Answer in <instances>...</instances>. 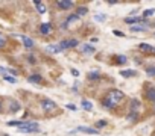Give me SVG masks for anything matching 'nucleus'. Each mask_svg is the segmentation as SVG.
Wrapping results in <instances>:
<instances>
[{"label": "nucleus", "instance_id": "4", "mask_svg": "<svg viewBox=\"0 0 155 136\" xmlns=\"http://www.w3.org/2000/svg\"><path fill=\"white\" fill-rule=\"evenodd\" d=\"M76 132L88 133V135H97V133H99V132H97L96 129H91V127H84V125H82V127H78V129H76V130H73L71 133H76Z\"/></svg>", "mask_w": 155, "mask_h": 136}, {"label": "nucleus", "instance_id": "37", "mask_svg": "<svg viewBox=\"0 0 155 136\" xmlns=\"http://www.w3.org/2000/svg\"><path fill=\"white\" fill-rule=\"evenodd\" d=\"M0 107H2V103H0Z\"/></svg>", "mask_w": 155, "mask_h": 136}, {"label": "nucleus", "instance_id": "5", "mask_svg": "<svg viewBox=\"0 0 155 136\" xmlns=\"http://www.w3.org/2000/svg\"><path fill=\"white\" fill-rule=\"evenodd\" d=\"M41 107L44 109V111H53V109L56 107V104H55L52 100H43V101H41Z\"/></svg>", "mask_w": 155, "mask_h": 136}, {"label": "nucleus", "instance_id": "22", "mask_svg": "<svg viewBox=\"0 0 155 136\" xmlns=\"http://www.w3.org/2000/svg\"><path fill=\"white\" fill-rule=\"evenodd\" d=\"M47 50H49L50 53H59V49L56 47V45H49V47H47Z\"/></svg>", "mask_w": 155, "mask_h": 136}, {"label": "nucleus", "instance_id": "23", "mask_svg": "<svg viewBox=\"0 0 155 136\" xmlns=\"http://www.w3.org/2000/svg\"><path fill=\"white\" fill-rule=\"evenodd\" d=\"M126 120H128V121H135V120H137V113H135V112L129 113V115L126 116Z\"/></svg>", "mask_w": 155, "mask_h": 136}, {"label": "nucleus", "instance_id": "16", "mask_svg": "<svg viewBox=\"0 0 155 136\" xmlns=\"http://www.w3.org/2000/svg\"><path fill=\"white\" fill-rule=\"evenodd\" d=\"M35 6H36V9H38L40 14H44V12H46V6H44L41 2H35Z\"/></svg>", "mask_w": 155, "mask_h": 136}, {"label": "nucleus", "instance_id": "15", "mask_svg": "<svg viewBox=\"0 0 155 136\" xmlns=\"http://www.w3.org/2000/svg\"><path fill=\"white\" fill-rule=\"evenodd\" d=\"M81 50L84 51V53H93L94 51V47H91V45L85 44V45H82V47H81Z\"/></svg>", "mask_w": 155, "mask_h": 136}, {"label": "nucleus", "instance_id": "11", "mask_svg": "<svg viewBox=\"0 0 155 136\" xmlns=\"http://www.w3.org/2000/svg\"><path fill=\"white\" fill-rule=\"evenodd\" d=\"M146 95H148V98L151 101H155V88H149L146 91Z\"/></svg>", "mask_w": 155, "mask_h": 136}, {"label": "nucleus", "instance_id": "2", "mask_svg": "<svg viewBox=\"0 0 155 136\" xmlns=\"http://www.w3.org/2000/svg\"><path fill=\"white\" fill-rule=\"evenodd\" d=\"M18 130L21 133H32V132L38 130V124L36 123H23L20 127H18Z\"/></svg>", "mask_w": 155, "mask_h": 136}, {"label": "nucleus", "instance_id": "10", "mask_svg": "<svg viewBox=\"0 0 155 136\" xmlns=\"http://www.w3.org/2000/svg\"><path fill=\"white\" fill-rule=\"evenodd\" d=\"M140 50L141 51H144V53H151V51H155V49L152 47V45H149V44H140Z\"/></svg>", "mask_w": 155, "mask_h": 136}, {"label": "nucleus", "instance_id": "19", "mask_svg": "<svg viewBox=\"0 0 155 136\" xmlns=\"http://www.w3.org/2000/svg\"><path fill=\"white\" fill-rule=\"evenodd\" d=\"M131 106H132V111L135 112L137 109L140 107V101H138V100H135V98H134V100H132V104H131Z\"/></svg>", "mask_w": 155, "mask_h": 136}, {"label": "nucleus", "instance_id": "20", "mask_svg": "<svg viewBox=\"0 0 155 136\" xmlns=\"http://www.w3.org/2000/svg\"><path fill=\"white\" fill-rule=\"evenodd\" d=\"M5 44H6V36L0 33V50H2L5 47Z\"/></svg>", "mask_w": 155, "mask_h": 136}, {"label": "nucleus", "instance_id": "12", "mask_svg": "<svg viewBox=\"0 0 155 136\" xmlns=\"http://www.w3.org/2000/svg\"><path fill=\"white\" fill-rule=\"evenodd\" d=\"M29 82H31V83H41L43 79H41V76H38V74H34V76L29 77Z\"/></svg>", "mask_w": 155, "mask_h": 136}, {"label": "nucleus", "instance_id": "35", "mask_svg": "<svg viewBox=\"0 0 155 136\" xmlns=\"http://www.w3.org/2000/svg\"><path fill=\"white\" fill-rule=\"evenodd\" d=\"M71 73H73V76H76V77L79 76V71L78 70H71Z\"/></svg>", "mask_w": 155, "mask_h": 136}, {"label": "nucleus", "instance_id": "28", "mask_svg": "<svg viewBox=\"0 0 155 136\" xmlns=\"http://www.w3.org/2000/svg\"><path fill=\"white\" fill-rule=\"evenodd\" d=\"M117 62L125 63V62H126V56H123V54H122V56H117Z\"/></svg>", "mask_w": 155, "mask_h": 136}, {"label": "nucleus", "instance_id": "6", "mask_svg": "<svg viewBox=\"0 0 155 136\" xmlns=\"http://www.w3.org/2000/svg\"><path fill=\"white\" fill-rule=\"evenodd\" d=\"M56 5L61 9H70V8H73V2H66V0H59Z\"/></svg>", "mask_w": 155, "mask_h": 136}, {"label": "nucleus", "instance_id": "18", "mask_svg": "<svg viewBox=\"0 0 155 136\" xmlns=\"http://www.w3.org/2000/svg\"><path fill=\"white\" fill-rule=\"evenodd\" d=\"M131 30H132V32H144L146 27H141V26H131Z\"/></svg>", "mask_w": 155, "mask_h": 136}, {"label": "nucleus", "instance_id": "3", "mask_svg": "<svg viewBox=\"0 0 155 136\" xmlns=\"http://www.w3.org/2000/svg\"><path fill=\"white\" fill-rule=\"evenodd\" d=\"M75 45H78V41L76 39H64V41L59 42L58 49H59V51H62V50H66L69 47H75Z\"/></svg>", "mask_w": 155, "mask_h": 136}, {"label": "nucleus", "instance_id": "25", "mask_svg": "<svg viewBox=\"0 0 155 136\" xmlns=\"http://www.w3.org/2000/svg\"><path fill=\"white\" fill-rule=\"evenodd\" d=\"M23 124V121H9L8 123V125H18V127H20Z\"/></svg>", "mask_w": 155, "mask_h": 136}, {"label": "nucleus", "instance_id": "29", "mask_svg": "<svg viewBox=\"0 0 155 136\" xmlns=\"http://www.w3.org/2000/svg\"><path fill=\"white\" fill-rule=\"evenodd\" d=\"M88 77H90V79H97V77H99V73H97V71H96V73H90Z\"/></svg>", "mask_w": 155, "mask_h": 136}, {"label": "nucleus", "instance_id": "17", "mask_svg": "<svg viewBox=\"0 0 155 136\" xmlns=\"http://www.w3.org/2000/svg\"><path fill=\"white\" fill-rule=\"evenodd\" d=\"M73 21H78V15H70L69 18H67V21H66V24H64V27H67L70 23H73Z\"/></svg>", "mask_w": 155, "mask_h": 136}, {"label": "nucleus", "instance_id": "1", "mask_svg": "<svg viewBox=\"0 0 155 136\" xmlns=\"http://www.w3.org/2000/svg\"><path fill=\"white\" fill-rule=\"evenodd\" d=\"M123 98V92L119 89H111L103 98V106L105 107H114L117 103H120V100Z\"/></svg>", "mask_w": 155, "mask_h": 136}, {"label": "nucleus", "instance_id": "14", "mask_svg": "<svg viewBox=\"0 0 155 136\" xmlns=\"http://www.w3.org/2000/svg\"><path fill=\"white\" fill-rule=\"evenodd\" d=\"M82 107H84L85 109V111H91V109H93V104H91L90 101H88V100H82Z\"/></svg>", "mask_w": 155, "mask_h": 136}, {"label": "nucleus", "instance_id": "7", "mask_svg": "<svg viewBox=\"0 0 155 136\" xmlns=\"http://www.w3.org/2000/svg\"><path fill=\"white\" fill-rule=\"evenodd\" d=\"M141 21H144V20H143V18H140V17H126V18H125V23H128V24L141 23Z\"/></svg>", "mask_w": 155, "mask_h": 136}, {"label": "nucleus", "instance_id": "31", "mask_svg": "<svg viewBox=\"0 0 155 136\" xmlns=\"http://www.w3.org/2000/svg\"><path fill=\"white\" fill-rule=\"evenodd\" d=\"M5 80L11 82V83H15V79H14V77H11V76H5Z\"/></svg>", "mask_w": 155, "mask_h": 136}, {"label": "nucleus", "instance_id": "27", "mask_svg": "<svg viewBox=\"0 0 155 136\" xmlns=\"http://www.w3.org/2000/svg\"><path fill=\"white\" fill-rule=\"evenodd\" d=\"M12 107H11V111L12 112H15V111H18V107H20V106H18V103H15V101H12V104H11Z\"/></svg>", "mask_w": 155, "mask_h": 136}, {"label": "nucleus", "instance_id": "9", "mask_svg": "<svg viewBox=\"0 0 155 136\" xmlns=\"http://www.w3.org/2000/svg\"><path fill=\"white\" fill-rule=\"evenodd\" d=\"M40 30H41V33L47 35V33L52 30V26H50V23H43V24H41V27H40Z\"/></svg>", "mask_w": 155, "mask_h": 136}, {"label": "nucleus", "instance_id": "21", "mask_svg": "<svg viewBox=\"0 0 155 136\" xmlns=\"http://www.w3.org/2000/svg\"><path fill=\"white\" fill-rule=\"evenodd\" d=\"M154 12H155V9H154V8L146 9V11L143 12V17H151V15H154Z\"/></svg>", "mask_w": 155, "mask_h": 136}, {"label": "nucleus", "instance_id": "33", "mask_svg": "<svg viewBox=\"0 0 155 136\" xmlns=\"http://www.w3.org/2000/svg\"><path fill=\"white\" fill-rule=\"evenodd\" d=\"M96 125H97V127H105V125H106V121H99Z\"/></svg>", "mask_w": 155, "mask_h": 136}, {"label": "nucleus", "instance_id": "30", "mask_svg": "<svg viewBox=\"0 0 155 136\" xmlns=\"http://www.w3.org/2000/svg\"><path fill=\"white\" fill-rule=\"evenodd\" d=\"M94 20H96V21H103V20H105V15H96Z\"/></svg>", "mask_w": 155, "mask_h": 136}, {"label": "nucleus", "instance_id": "26", "mask_svg": "<svg viewBox=\"0 0 155 136\" xmlns=\"http://www.w3.org/2000/svg\"><path fill=\"white\" fill-rule=\"evenodd\" d=\"M148 74H149V76H155V65L148 68Z\"/></svg>", "mask_w": 155, "mask_h": 136}, {"label": "nucleus", "instance_id": "32", "mask_svg": "<svg viewBox=\"0 0 155 136\" xmlns=\"http://www.w3.org/2000/svg\"><path fill=\"white\" fill-rule=\"evenodd\" d=\"M66 107H67V109H69V111H76V109H78V107H76V106H75V104H67V106H66Z\"/></svg>", "mask_w": 155, "mask_h": 136}, {"label": "nucleus", "instance_id": "36", "mask_svg": "<svg viewBox=\"0 0 155 136\" xmlns=\"http://www.w3.org/2000/svg\"><path fill=\"white\" fill-rule=\"evenodd\" d=\"M29 62H32V63H34V62H35V58H34V56H29Z\"/></svg>", "mask_w": 155, "mask_h": 136}, {"label": "nucleus", "instance_id": "8", "mask_svg": "<svg viewBox=\"0 0 155 136\" xmlns=\"http://www.w3.org/2000/svg\"><path fill=\"white\" fill-rule=\"evenodd\" d=\"M21 39H23V44H24V47L26 49H32L34 47V41L31 39V38H27V36H21Z\"/></svg>", "mask_w": 155, "mask_h": 136}, {"label": "nucleus", "instance_id": "13", "mask_svg": "<svg viewBox=\"0 0 155 136\" xmlns=\"http://www.w3.org/2000/svg\"><path fill=\"white\" fill-rule=\"evenodd\" d=\"M120 74H122L123 77H131V76H135L137 73L132 71V70H123V71H120Z\"/></svg>", "mask_w": 155, "mask_h": 136}, {"label": "nucleus", "instance_id": "24", "mask_svg": "<svg viewBox=\"0 0 155 136\" xmlns=\"http://www.w3.org/2000/svg\"><path fill=\"white\" fill-rule=\"evenodd\" d=\"M87 12H88L87 8H79V9H78V15H85Z\"/></svg>", "mask_w": 155, "mask_h": 136}, {"label": "nucleus", "instance_id": "34", "mask_svg": "<svg viewBox=\"0 0 155 136\" xmlns=\"http://www.w3.org/2000/svg\"><path fill=\"white\" fill-rule=\"evenodd\" d=\"M114 35H116V36H125L122 32H119V30H114Z\"/></svg>", "mask_w": 155, "mask_h": 136}]
</instances>
